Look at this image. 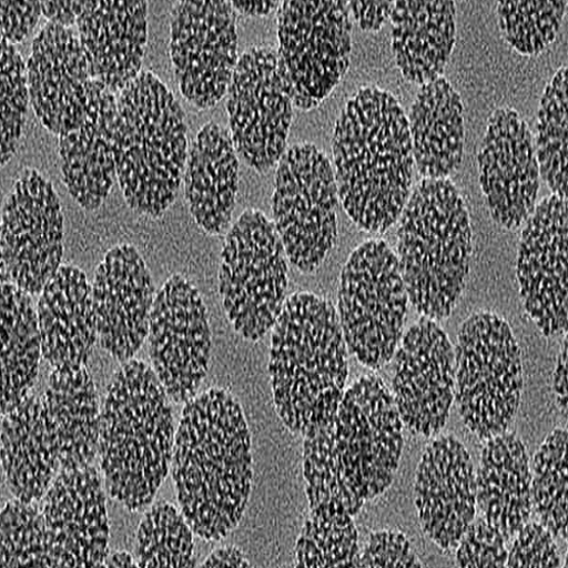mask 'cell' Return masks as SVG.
<instances>
[{
  "instance_id": "obj_1",
  "label": "cell",
  "mask_w": 568,
  "mask_h": 568,
  "mask_svg": "<svg viewBox=\"0 0 568 568\" xmlns=\"http://www.w3.org/2000/svg\"><path fill=\"white\" fill-rule=\"evenodd\" d=\"M171 473L180 510L197 537L220 541L239 527L253 487L252 436L229 392L212 388L185 403Z\"/></svg>"
},
{
  "instance_id": "obj_2",
  "label": "cell",
  "mask_w": 568,
  "mask_h": 568,
  "mask_svg": "<svg viewBox=\"0 0 568 568\" xmlns=\"http://www.w3.org/2000/svg\"><path fill=\"white\" fill-rule=\"evenodd\" d=\"M341 203L362 230L384 233L400 217L415 166L408 118L394 94L364 85L346 103L334 131Z\"/></svg>"
},
{
  "instance_id": "obj_3",
  "label": "cell",
  "mask_w": 568,
  "mask_h": 568,
  "mask_svg": "<svg viewBox=\"0 0 568 568\" xmlns=\"http://www.w3.org/2000/svg\"><path fill=\"white\" fill-rule=\"evenodd\" d=\"M268 372L281 420L304 438L337 414L346 392L348 348L333 303L291 296L272 328Z\"/></svg>"
},
{
  "instance_id": "obj_4",
  "label": "cell",
  "mask_w": 568,
  "mask_h": 568,
  "mask_svg": "<svg viewBox=\"0 0 568 568\" xmlns=\"http://www.w3.org/2000/svg\"><path fill=\"white\" fill-rule=\"evenodd\" d=\"M171 403L153 367L136 358L122 363L109 386L99 455L108 494L129 511L152 505L171 469Z\"/></svg>"
},
{
  "instance_id": "obj_5",
  "label": "cell",
  "mask_w": 568,
  "mask_h": 568,
  "mask_svg": "<svg viewBox=\"0 0 568 568\" xmlns=\"http://www.w3.org/2000/svg\"><path fill=\"white\" fill-rule=\"evenodd\" d=\"M114 160L128 206L161 219L173 205L184 175L186 118L170 88L142 71L116 94Z\"/></svg>"
},
{
  "instance_id": "obj_6",
  "label": "cell",
  "mask_w": 568,
  "mask_h": 568,
  "mask_svg": "<svg viewBox=\"0 0 568 568\" xmlns=\"http://www.w3.org/2000/svg\"><path fill=\"white\" fill-rule=\"evenodd\" d=\"M397 229V257L409 302L423 317L443 321L465 287L471 254L468 210L449 179H423Z\"/></svg>"
},
{
  "instance_id": "obj_7",
  "label": "cell",
  "mask_w": 568,
  "mask_h": 568,
  "mask_svg": "<svg viewBox=\"0 0 568 568\" xmlns=\"http://www.w3.org/2000/svg\"><path fill=\"white\" fill-rule=\"evenodd\" d=\"M325 430L331 457L357 503L364 506L392 487L404 449V423L382 377H359Z\"/></svg>"
},
{
  "instance_id": "obj_8",
  "label": "cell",
  "mask_w": 568,
  "mask_h": 568,
  "mask_svg": "<svg viewBox=\"0 0 568 568\" xmlns=\"http://www.w3.org/2000/svg\"><path fill=\"white\" fill-rule=\"evenodd\" d=\"M456 393L466 428L487 442L508 432L524 392L519 346L506 320L470 315L455 347Z\"/></svg>"
},
{
  "instance_id": "obj_9",
  "label": "cell",
  "mask_w": 568,
  "mask_h": 568,
  "mask_svg": "<svg viewBox=\"0 0 568 568\" xmlns=\"http://www.w3.org/2000/svg\"><path fill=\"white\" fill-rule=\"evenodd\" d=\"M288 256L265 214L250 209L225 235L219 293L236 334L258 342L280 317L288 288Z\"/></svg>"
},
{
  "instance_id": "obj_10",
  "label": "cell",
  "mask_w": 568,
  "mask_h": 568,
  "mask_svg": "<svg viewBox=\"0 0 568 568\" xmlns=\"http://www.w3.org/2000/svg\"><path fill=\"white\" fill-rule=\"evenodd\" d=\"M277 72L294 106L318 108L345 78L352 60L347 2L295 0L276 11Z\"/></svg>"
},
{
  "instance_id": "obj_11",
  "label": "cell",
  "mask_w": 568,
  "mask_h": 568,
  "mask_svg": "<svg viewBox=\"0 0 568 568\" xmlns=\"http://www.w3.org/2000/svg\"><path fill=\"white\" fill-rule=\"evenodd\" d=\"M408 302L398 257L386 242L367 241L351 254L337 312L347 348L363 366L381 369L393 361Z\"/></svg>"
},
{
  "instance_id": "obj_12",
  "label": "cell",
  "mask_w": 568,
  "mask_h": 568,
  "mask_svg": "<svg viewBox=\"0 0 568 568\" xmlns=\"http://www.w3.org/2000/svg\"><path fill=\"white\" fill-rule=\"evenodd\" d=\"M276 166L274 226L292 264L313 273L338 236L341 200L333 163L317 146L302 142L288 149Z\"/></svg>"
},
{
  "instance_id": "obj_13",
  "label": "cell",
  "mask_w": 568,
  "mask_h": 568,
  "mask_svg": "<svg viewBox=\"0 0 568 568\" xmlns=\"http://www.w3.org/2000/svg\"><path fill=\"white\" fill-rule=\"evenodd\" d=\"M239 14L225 0H182L171 10L169 53L182 98L199 111L225 97L239 64Z\"/></svg>"
},
{
  "instance_id": "obj_14",
  "label": "cell",
  "mask_w": 568,
  "mask_h": 568,
  "mask_svg": "<svg viewBox=\"0 0 568 568\" xmlns=\"http://www.w3.org/2000/svg\"><path fill=\"white\" fill-rule=\"evenodd\" d=\"M0 230L2 277L40 295L64 255V215L53 182L27 168L4 202Z\"/></svg>"
},
{
  "instance_id": "obj_15",
  "label": "cell",
  "mask_w": 568,
  "mask_h": 568,
  "mask_svg": "<svg viewBox=\"0 0 568 568\" xmlns=\"http://www.w3.org/2000/svg\"><path fill=\"white\" fill-rule=\"evenodd\" d=\"M226 97L236 153L256 172H270L288 150L295 108L280 79L273 47L254 45L244 52Z\"/></svg>"
},
{
  "instance_id": "obj_16",
  "label": "cell",
  "mask_w": 568,
  "mask_h": 568,
  "mask_svg": "<svg viewBox=\"0 0 568 568\" xmlns=\"http://www.w3.org/2000/svg\"><path fill=\"white\" fill-rule=\"evenodd\" d=\"M148 339L152 367L172 403L195 398L210 369L212 331L201 293L181 274L156 294Z\"/></svg>"
},
{
  "instance_id": "obj_17",
  "label": "cell",
  "mask_w": 568,
  "mask_h": 568,
  "mask_svg": "<svg viewBox=\"0 0 568 568\" xmlns=\"http://www.w3.org/2000/svg\"><path fill=\"white\" fill-rule=\"evenodd\" d=\"M395 366L394 398L405 428L436 438L456 393L455 347L437 321L422 317L407 331Z\"/></svg>"
},
{
  "instance_id": "obj_18",
  "label": "cell",
  "mask_w": 568,
  "mask_h": 568,
  "mask_svg": "<svg viewBox=\"0 0 568 568\" xmlns=\"http://www.w3.org/2000/svg\"><path fill=\"white\" fill-rule=\"evenodd\" d=\"M516 275L542 335L567 333V200L550 195L536 206L520 236Z\"/></svg>"
},
{
  "instance_id": "obj_19",
  "label": "cell",
  "mask_w": 568,
  "mask_h": 568,
  "mask_svg": "<svg viewBox=\"0 0 568 568\" xmlns=\"http://www.w3.org/2000/svg\"><path fill=\"white\" fill-rule=\"evenodd\" d=\"M478 164L494 221L510 231L524 225L537 206L540 171L534 134L517 111L503 108L491 114Z\"/></svg>"
},
{
  "instance_id": "obj_20",
  "label": "cell",
  "mask_w": 568,
  "mask_h": 568,
  "mask_svg": "<svg viewBox=\"0 0 568 568\" xmlns=\"http://www.w3.org/2000/svg\"><path fill=\"white\" fill-rule=\"evenodd\" d=\"M91 287L101 346L120 363L132 359L149 338L156 297L145 260L130 244L111 248Z\"/></svg>"
},
{
  "instance_id": "obj_21",
  "label": "cell",
  "mask_w": 568,
  "mask_h": 568,
  "mask_svg": "<svg viewBox=\"0 0 568 568\" xmlns=\"http://www.w3.org/2000/svg\"><path fill=\"white\" fill-rule=\"evenodd\" d=\"M414 501L424 535L445 550L456 549L478 507L475 465L456 437H436L425 447Z\"/></svg>"
},
{
  "instance_id": "obj_22",
  "label": "cell",
  "mask_w": 568,
  "mask_h": 568,
  "mask_svg": "<svg viewBox=\"0 0 568 568\" xmlns=\"http://www.w3.org/2000/svg\"><path fill=\"white\" fill-rule=\"evenodd\" d=\"M31 109L58 138L83 120L93 80L75 28L47 22L27 61Z\"/></svg>"
},
{
  "instance_id": "obj_23",
  "label": "cell",
  "mask_w": 568,
  "mask_h": 568,
  "mask_svg": "<svg viewBox=\"0 0 568 568\" xmlns=\"http://www.w3.org/2000/svg\"><path fill=\"white\" fill-rule=\"evenodd\" d=\"M39 506L62 567H104L110 523L106 491L97 468L61 470Z\"/></svg>"
},
{
  "instance_id": "obj_24",
  "label": "cell",
  "mask_w": 568,
  "mask_h": 568,
  "mask_svg": "<svg viewBox=\"0 0 568 568\" xmlns=\"http://www.w3.org/2000/svg\"><path fill=\"white\" fill-rule=\"evenodd\" d=\"M77 32L92 80L118 94L139 77L149 42L144 0L85 2Z\"/></svg>"
},
{
  "instance_id": "obj_25",
  "label": "cell",
  "mask_w": 568,
  "mask_h": 568,
  "mask_svg": "<svg viewBox=\"0 0 568 568\" xmlns=\"http://www.w3.org/2000/svg\"><path fill=\"white\" fill-rule=\"evenodd\" d=\"M116 113V94L93 80L82 122L59 136L63 183L85 212L99 211L114 185Z\"/></svg>"
},
{
  "instance_id": "obj_26",
  "label": "cell",
  "mask_w": 568,
  "mask_h": 568,
  "mask_svg": "<svg viewBox=\"0 0 568 568\" xmlns=\"http://www.w3.org/2000/svg\"><path fill=\"white\" fill-rule=\"evenodd\" d=\"M42 356L52 368L85 366L99 341L92 287L85 273L62 265L37 304Z\"/></svg>"
},
{
  "instance_id": "obj_27",
  "label": "cell",
  "mask_w": 568,
  "mask_h": 568,
  "mask_svg": "<svg viewBox=\"0 0 568 568\" xmlns=\"http://www.w3.org/2000/svg\"><path fill=\"white\" fill-rule=\"evenodd\" d=\"M240 189V155L227 129L206 123L189 149L185 202L196 224L212 236L229 231Z\"/></svg>"
},
{
  "instance_id": "obj_28",
  "label": "cell",
  "mask_w": 568,
  "mask_h": 568,
  "mask_svg": "<svg viewBox=\"0 0 568 568\" xmlns=\"http://www.w3.org/2000/svg\"><path fill=\"white\" fill-rule=\"evenodd\" d=\"M42 398V414L59 452L61 470L92 465L99 455L100 395L85 366L53 368Z\"/></svg>"
},
{
  "instance_id": "obj_29",
  "label": "cell",
  "mask_w": 568,
  "mask_h": 568,
  "mask_svg": "<svg viewBox=\"0 0 568 568\" xmlns=\"http://www.w3.org/2000/svg\"><path fill=\"white\" fill-rule=\"evenodd\" d=\"M531 485L528 450L517 435L505 433L486 442L477 475V504L486 523L507 544L530 523Z\"/></svg>"
},
{
  "instance_id": "obj_30",
  "label": "cell",
  "mask_w": 568,
  "mask_h": 568,
  "mask_svg": "<svg viewBox=\"0 0 568 568\" xmlns=\"http://www.w3.org/2000/svg\"><path fill=\"white\" fill-rule=\"evenodd\" d=\"M457 10L452 0H404L392 14L396 65L410 83L443 78L456 44Z\"/></svg>"
},
{
  "instance_id": "obj_31",
  "label": "cell",
  "mask_w": 568,
  "mask_h": 568,
  "mask_svg": "<svg viewBox=\"0 0 568 568\" xmlns=\"http://www.w3.org/2000/svg\"><path fill=\"white\" fill-rule=\"evenodd\" d=\"M2 468L9 490L23 503H39L60 475L58 447L34 393L2 416Z\"/></svg>"
},
{
  "instance_id": "obj_32",
  "label": "cell",
  "mask_w": 568,
  "mask_h": 568,
  "mask_svg": "<svg viewBox=\"0 0 568 568\" xmlns=\"http://www.w3.org/2000/svg\"><path fill=\"white\" fill-rule=\"evenodd\" d=\"M417 172L424 179H449L462 165L464 104L446 78L422 85L407 116Z\"/></svg>"
},
{
  "instance_id": "obj_33",
  "label": "cell",
  "mask_w": 568,
  "mask_h": 568,
  "mask_svg": "<svg viewBox=\"0 0 568 568\" xmlns=\"http://www.w3.org/2000/svg\"><path fill=\"white\" fill-rule=\"evenodd\" d=\"M42 343L31 295L2 277V416L33 393Z\"/></svg>"
},
{
  "instance_id": "obj_34",
  "label": "cell",
  "mask_w": 568,
  "mask_h": 568,
  "mask_svg": "<svg viewBox=\"0 0 568 568\" xmlns=\"http://www.w3.org/2000/svg\"><path fill=\"white\" fill-rule=\"evenodd\" d=\"M358 531L354 516L339 503L310 507L296 545L297 567H357Z\"/></svg>"
},
{
  "instance_id": "obj_35",
  "label": "cell",
  "mask_w": 568,
  "mask_h": 568,
  "mask_svg": "<svg viewBox=\"0 0 568 568\" xmlns=\"http://www.w3.org/2000/svg\"><path fill=\"white\" fill-rule=\"evenodd\" d=\"M534 145L540 176L551 195L567 200V67L547 84L536 123Z\"/></svg>"
},
{
  "instance_id": "obj_36",
  "label": "cell",
  "mask_w": 568,
  "mask_h": 568,
  "mask_svg": "<svg viewBox=\"0 0 568 568\" xmlns=\"http://www.w3.org/2000/svg\"><path fill=\"white\" fill-rule=\"evenodd\" d=\"M194 535L175 506L166 501L153 505L138 527V567H195Z\"/></svg>"
},
{
  "instance_id": "obj_37",
  "label": "cell",
  "mask_w": 568,
  "mask_h": 568,
  "mask_svg": "<svg viewBox=\"0 0 568 568\" xmlns=\"http://www.w3.org/2000/svg\"><path fill=\"white\" fill-rule=\"evenodd\" d=\"M532 504L541 524L555 539L567 540V430H554L534 456Z\"/></svg>"
},
{
  "instance_id": "obj_38",
  "label": "cell",
  "mask_w": 568,
  "mask_h": 568,
  "mask_svg": "<svg viewBox=\"0 0 568 568\" xmlns=\"http://www.w3.org/2000/svg\"><path fill=\"white\" fill-rule=\"evenodd\" d=\"M2 567H62L39 503L17 498L2 508Z\"/></svg>"
},
{
  "instance_id": "obj_39",
  "label": "cell",
  "mask_w": 568,
  "mask_h": 568,
  "mask_svg": "<svg viewBox=\"0 0 568 568\" xmlns=\"http://www.w3.org/2000/svg\"><path fill=\"white\" fill-rule=\"evenodd\" d=\"M567 10L564 0H504L498 2L500 32L511 49L538 57L555 42Z\"/></svg>"
},
{
  "instance_id": "obj_40",
  "label": "cell",
  "mask_w": 568,
  "mask_h": 568,
  "mask_svg": "<svg viewBox=\"0 0 568 568\" xmlns=\"http://www.w3.org/2000/svg\"><path fill=\"white\" fill-rule=\"evenodd\" d=\"M0 110H2V164L6 168L18 154L31 106L27 62L16 45L0 41Z\"/></svg>"
},
{
  "instance_id": "obj_41",
  "label": "cell",
  "mask_w": 568,
  "mask_h": 568,
  "mask_svg": "<svg viewBox=\"0 0 568 568\" xmlns=\"http://www.w3.org/2000/svg\"><path fill=\"white\" fill-rule=\"evenodd\" d=\"M507 542L490 527L485 518L473 520L462 537L456 551L458 567L499 568L506 567Z\"/></svg>"
},
{
  "instance_id": "obj_42",
  "label": "cell",
  "mask_w": 568,
  "mask_h": 568,
  "mask_svg": "<svg viewBox=\"0 0 568 568\" xmlns=\"http://www.w3.org/2000/svg\"><path fill=\"white\" fill-rule=\"evenodd\" d=\"M506 567L554 568L560 555L554 536L539 523H528L513 539Z\"/></svg>"
},
{
  "instance_id": "obj_43",
  "label": "cell",
  "mask_w": 568,
  "mask_h": 568,
  "mask_svg": "<svg viewBox=\"0 0 568 568\" xmlns=\"http://www.w3.org/2000/svg\"><path fill=\"white\" fill-rule=\"evenodd\" d=\"M357 567H423L407 537L398 531L373 532L358 556Z\"/></svg>"
},
{
  "instance_id": "obj_44",
  "label": "cell",
  "mask_w": 568,
  "mask_h": 568,
  "mask_svg": "<svg viewBox=\"0 0 568 568\" xmlns=\"http://www.w3.org/2000/svg\"><path fill=\"white\" fill-rule=\"evenodd\" d=\"M42 16L41 2H2V40L16 45L26 41Z\"/></svg>"
},
{
  "instance_id": "obj_45",
  "label": "cell",
  "mask_w": 568,
  "mask_h": 568,
  "mask_svg": "<svg viewBox=\"0 0 568 568\" xmlns=\"http://www.w3.org/2000/svg\"><path fill=\"white\" fill-rule=\"evenodd\" d=\"M351 17L365 32H378L392 19L395 2H347Z\"/></svg>"
},
{
  "instance_id": "obj_46",
  "label": "cell",
  "mask_w": 568,
  "mask_h": 568,
  "mask_svg": "<svg viewBox=\"0 0 568 568\" xmlns=\"http://www.w3.org/2000/svg\"><path fill=\"white\" fill-rule=\"evenodd\" d=\"M84 6L85 2H41V11L47 22L75 28Z\"/></svg>"
},
{
  "instance_id": "obj_47",
  "label": "cell",
  "mask_w": 568,
  "mask_h": 568,
  "mask_svg": "<svg viewBox=\"0 0 568 568\" xmlns=\"http://www.w3.org/2000/svg\"><path fill=\"white\" fill-rule=\"evenodd\" d=\"M552 389L559 412L567 417V337L564 338L561 351L557 358Z\"/></svg>"
},
{
  "instance_id": "obj_48",
  "label": "cell",
  "mask_w": 568,
  "mask_h": 568,
  "mask_svg": "<svg viewBox=\"0 0 568 568\" xmlns=\"http://www.w3.org/2000/svg\"><path fill=\"white\" fill-rule=\"evenodd\" d=\"M203 567H252L245 552L235 546L215 549L207 556Z\"/></svg>"
},
{
  "instance_id": "obj_49",
  "label": "cell",
  "mask_w": 568,
  "mask_h": 568,
  "mask_svg": "<svg viewBox=\"0 0 568 568\" xmlns=\"http://www.w3.org/2000/svg\"><path fill=\"white\" fill-rule=\"evenodd\" d=\"M231 4L236 14L252 18L268 17L280 7V2H274V0H270V2H243L241 0V2H231Z\"/></svg>"
},
{
  "instance_id": "obj_50",
  "label": "cell",
  "mask_w": 568,
  "mask_h": 568,
  "mask_svg": "<svg viewBox=\"0 0 568 568\" xmlns=\"http://www.w3.org/2000/svg\"><path fill=\"white\" fill-rule=\"evenodd\" d=\"M104 567H138L135 559L126 551L109 555Z\"/></svg>"
}]
</instances>
